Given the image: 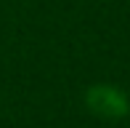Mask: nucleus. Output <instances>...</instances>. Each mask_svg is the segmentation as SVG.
Here are the masks:
<instances>
[{"mask_svg": "<svg viewBox=\"0 0 130 128\" xmlns=\"http://www.w3.org/2000/svg\"><path fill=\"white\" fill-rule=\"evenodd\" d=\"M85 107L104 120H122L130 115V96L120 85L96 83L85 91Z\"/></svg>", "mask_w": 130, "mask_h": 128, "instance_id": "f257e3e1", "label": "nucleus"}]
</instances>
